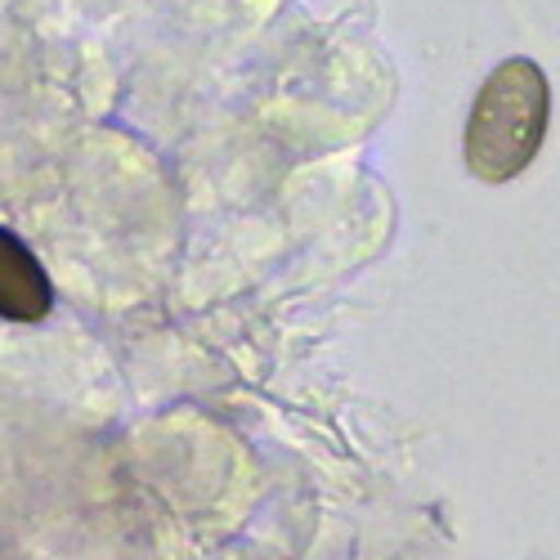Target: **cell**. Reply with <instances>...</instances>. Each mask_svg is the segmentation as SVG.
Masks as SVG:
<instances>
[{
	"mask_svg": "<svg viewBox=\"0 0 560 560\" xmlns=\"http://www.w3.org/2000/svg\"><path fill=\"white\" fill-rule=\"evenodd\" d=\"M551 121V85L534 59H502L471 104L462 135L466 171L485 184L516 179L542 149Z\"/></svg>",
	"mask_w": 560,
	"mask_h": 560,
	"instance_id": "6da1fadb",
	"label": "cell"
},
{
	"mask_svg": "<svg viewBox=\"0 0 560 560\" xmlns=\"http://www.w3.org/2000/svg\"><path fill=\"white\" fill-rule=\"evenodd\" d=\"M55 305V288L45 278L40 260L19 233L0 229V318L14 323H36Z\"/></svg>",
	"mask_w": 560,
	"mask_h": 560,
	"instance_id": "7a4b0ae2",
	"label": "cell"
}]
</instances>
